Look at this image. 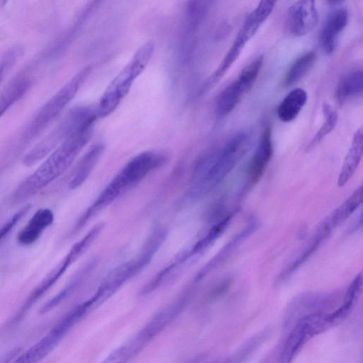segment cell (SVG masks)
Returning <instances> with one entry per match:
<instances>
[{
	"label": "cell",
	"mask_w": 363,
	"mask_h": 363,
	"mask_svg": "<svg viewBox=\"0 0 363 363\" xmlns=\"http://www.w3.org/2000/svg\"><path fill=\"white\" fill-rule=\"evenodd\" d=\"M251 141L247 131H240L202 155L195 164L187 196L198 199L216 187L247 152Z\"/></svg>",
	"instance_id": "1"
},
{
	"label": "cell",
	"mask_w": 363,
	"mask_h": 363,
	"mask_svg": "<svg viewBox=\"0 0 363 363\" xmlns=\"http://www.w3.org/2000/svg\"><path fill=\"white\" fill-rule=\"evenodd\" d=\"M96 262L95 259H92L88 262L86 265L78 272L75 277L59 293L55 296L48 300L45 304L42 306L39 310L40 314H45L57 306L64 299H65L79 285L81 281L84 277L89 274V273L93 269L96 265Z\"/></svg>",
	"instance_id": "24"
},
{
	"label": "cell",
	"mask_w": 363,
	"mask_h": 363,
	"mask_svg": "<svg viewBox=\"0 0 363 363\" xmlns=\"http://www.w3.org/2000/svg\"><path fill=\"white\" fill-rule=\"evenodd\" d=\"M104 228V223L93 226L79 241L74 243L63 259L44 277L27 297L18 313L12 319L11 325L20 322L33 306L46 294L91 245Z\"/></svg>",
	"instance_id": "8"
},
{
	"label": "cell",
	"mask_w": 363,
	"mask_h": 363,
	"mask_svg": "<svg viewBox=\"0 0 363 363\" xmlns=\"http://www.w3.org/2000/svg\"><path fill=\"white\" fill-rule=\"evenodd\" d=\"M318 21V13L313 1H298L288 9L286 26L288 32L294 36H301L309 33Z\"/></svg>",
	"instance_id": "13"
},
{
	"label": "cell",
	"mask_w": 363,
	"mask_h": 363,
	"mask_svg": "<svg viewBox=\"0 0 363 363\" xmlns=\"http://www.w3.org/2000/svg\"><path fill=\"white\" fill-rule=\"evenodd\" d=\"M167 160L164 152L156 150L142 152L128 160L101 191L104 198L113 203L121 194L138 184Z\"/></svg>",
	"instance_id": "7"
},
{
	"label": "cell",
	"mask_w": 363,
	"mask_h": 363,
	"mask_svg": "<svg viewBox=\"0 0 363 363\" xmlns=\"http://www.w3.org/2000/svg\"><path fill=\"white\" fill-rule=\"evenodd\" d=\"M275 2L272 1H261L247 16L230 48L217 69L204 84L203 91L211 88L225 74L238 60L247 43L271 14Z\"/></svg>",
	"instance_id": "9"
},
{
	"label": "cell",
	"mask_w": 363,
	"mask_h": 363,
	"mask_svg": "<svg viewBox=\"0 0 363 363\" xmlns=\"http://www.w3.org/2000/svg\"><path fill=\"white\" fill-rule=\"evenodd\" d=\"M263 63L259 55L245 66L238 77L218 95L215 111L220 117L228 115L240 102L255 82Z\"/></svg>",
	"instance_id": "11"
},
{
	"label": "cell",
	"mask_w": 363,
	"mask_h": 363,
	"mask_svg": "<svg viewBox=\"0 0 363 363\" xmlns=\"http://www.w3.org/2000/svg\"><path fill=\"white\" fill-rule=\"evenodd\" d=\"M185 308L176 298L159 311L133 337L109 354L101 363H128L164 330Z\"/></svg>",
	"instance_id": "6"
},
{
	"label": "cell",
	"mask_w": 363,
	"mask_h": 363,
	"mask_svg": "<svg viewBox=\"0 0 363 363\" xmlns=\"http://www.w3.org/2000/svg\"><path fill=\"white\" fill-rule=\"evenodd\" d=\"M363 134L362 128L357 130L346 155L337 179L338 186H342L350 179L357 169L362 157Z\"/></svg>",
	"instance_id": "20"
},
{
	"label": "cell",
	"mask_w": 363,
	"mask_h": 363,
	"mask_svg": "<svg viewBox=\"0 0 363 363\" xmlns=\"http://www.w3.org/2000/svg\"><path fill=\"white\" fill-rule=\"evenodd\" d=\"M23 50L19 46H15L7 50L0 60V84L7 73L16 64L22 55Z\"/></svg>",
	"instance_id": "28"
},
{
	"label": "cell",
	"mask_w": 363,
	"mask_h": 363,
	"mask_svg": "<svg viewBox=\"0 0 363 363\" xmlns=\"http://www.w3.org/2000/svg\"><path fill=\"white\" fill-rule=\"evenodd\" d=\"M233 213H230L223 218L214 225H213L208 231L199 239L193 246L186 250L190 259L201 255L205 252L213 242L223 234L226 228L229 225Z\"/></svg>",
	"instance_id": "23"
},
{
	"label": "cell",
	"mask_w": 363,
	"mask_h": 363,
	"mask_svg": "<svg viewBox=\"0 0 363 363\" xmlns=\"http://www.w3.org/2000/svg\"><path fill=\"white\" fill-rule=\"evenodd\" d=\"M328 312L311 314L298 320L290 328L283 342L274 352L276 363H291L301 348L313 337L331 326Z\"/></svg>",
	"instance_id": "10"
},
{
	"label": "cell",
	"mask_w": 363,
	"mask_h": 363,
	"mask_svg": "<svg viewBox=\"0 0 363 363\" xmlns=\"http://www.w3.org/2000/svg\"><path fill=\"white\" fill-rule=\"evenodd\" d=\"M363 91V73L361 69L348 72L340 80L336 89V97L339 102H345L359 96Z\"/></svg>",
	"instance_id": "22"
},
{
	"label": "cell",
	"mask_w": 363,
	"mask_h": 363,
	"mask_svg": "<svg viewBox=\"0 0 363 363\" xmlns=\"http://www.w3.org/2000/svg\"><path fill=\"white\" fill-rule=\"evenodd\" d=\"M349 13L346 9H335L327 17L320 35V45L327 55L334 52L340 35L347 25Z\"/></svg>",
	"instance_id": "15"
},
{
	"label": "cell",
	"mask_w": 363,
	"mask_h": 363,
	"mask_svg": "<svg viewBox=\"0 0 363 363\" xmlns=\"http://www.w3.org/2000/svg\"><path fill=\"white\" fill-rule=\"evenodd\" d=\"M323 112L325 117V121L315 134L313 139L308 145L307 149L311 150L318 144L328 134H329L335 127L337 122V113L328 104H324Z\"/></svg>",
	"instance_id": "27"
},
{
	"label": "cell",
	"mask_w": 363,
	"mask_h": 363,
	"mask_svg": "<svg viewBox=\"0 0 363 363\" xmlns=\"http://www.w3.org/2000/svg\"><path fill=\"white\" fill-rule=\"evenodd\" d=\"M154 50V42L149 40L145 43L113 79L94 107L97 119L108 116L118 107L136 79L146 68Z\"/></svg>",
	"instance_id": "4"
},
{
	"label": "cell",
	"mask_w": 363,
	"mask_h": 363,
	"mask_svg": "<svg viewBox=\"0 0 363 363\" xmlns=\"http://www.w3.org/2000/svg\"><path fill=\"white\" fill-rule=\"evenodd\" d=\"M104 150V144L102 142H97L83 155L77 164L69 183L71 189H75L84 183L99 162Z\"/></svg>",
	"instance_id": "17"
},
{
	"label": "cell",
	"mask_w": 363,
	"mask_h": 363,
	"mask_svg": "<svg viewBox=\"0 0 363 363\" xmlns=\"http://www.w3.org/2000/svg\"><path fill=\"white\" fill-rule=\"evenodd\" d=\"M308 94L302 88H296L288 93L277 108V116L284 123L294 121L306 104Z\"/></svg>",
	"instance_id": "21"
},
{
	"label": "cell",
	"mask_w": 363,
	"mask_h": 363,
	"mask_svg": "<svg viewBox=\"0 0 363 363\" xmlns=\"http://www.w3.org/2000/svg\"><path fill=\"white\" fill-rule=\"evenodd\" d=\"M94 126L80 130L58 145L15 189L12 200L21 202L35 195L60 177L91 139Z\"/></svg>",
	"instance_id": "2"
},
{
	"label": "cell",
	"mask_w": 363,
	"mask_h": 363,
	"mask_svg": "<svg viewBox=\"0 0 363 363\" xmlns=\"http://www.w3.org/2000/svg\"><path fill=\"white\" fill-rule=\"evenodd\" d=\"M92 67L87 65L46 101L26 124L17 143L21 149L38 138L64 111L90 76Z\"/></svg>",
	"instance_id": "3"
},
{
	"label": "cell",
	"mask_w": 363,
	"mask_h": 363,
	"mask_svg": "<svg viewBox=\"0 0 363 363\" xmlns=\"http://www.w3.org/2000/svg\"><path fill=\"white\" fill-rule=\"evenodd\" d=\"M257 228L255 221L250 223L242 230L235 235L229 242L197 273L195 281H199L223 264L235 249Z\"/></svg>",
	"instance_id": "18"
},
{
	"label": "cell",
	"mask_w": 363,
	"mask_h": 363,
	"mask_svg": "<svg viewBox=\"0 0 363 363\" xmlns=\"http://www.w3.org/2000/svg\"><path fill=\"white\" fill-rule=\"evenodd\" d=\"M97 120L94 107L77 106L71 108L58 123L23 157V163L31 167L48 157L72 135L94 126Z\"/></svg>",
	"instance_id": "5"
},
{
	"label": "cell",
	"mask_w": 363,
	"mask_h": 363,
	"mask_svg": "<svg viewBox=\"0 0 363 363\" xmlns=\"http://www.w3.org/2000/svg\"><path fill=\"white\" fill-rule=\"evenodd\" d=\"M31 207L32 206L30 203H26L13 214V216L0 227V242L3 241L8 235H9L19 221L30 210Z\"/></svg>",
	"instance_id": "29"
},
{
	"label": "cell",
	"mask_w": 363,
	"mask_h": 363,
	"mask_svg": "<svg viewBox=\"0 0 363 363\" xmlns=\"http://www.w3.org/2000/svg\"><path fill=\"white\" fill-rule=\"evenodd\" d=\"M55 219L52 211L42 208L35 211L26 225L18 233L16 240L22 246L35 242L44 230L50 226Z\"/></svg>",
	"instance_id": "16"
},
{
	"label": "cell",
	"mask_w": 363,
	"mask_h": 363,
	"mask_svg": "<svg viewBox=\"0 0 363 363\" xmlns=\"http://www.w3.org/2000/svg\"><path fill=\"white\" fill-rule=\"evenodd\" d=\"M334 294L306 293L296 297L289 304L284 320V328H290L301 318L318 313H325L334 302Z\"/></svg>",
	"instance_id": "12"
},
{
	"label": "cell",
	"mask_w": 363,
	"mask_h": 363,
	"mask_svg": "<svg viewBox=\"0 0 363 363\" xmlns=\"http://www.w3.org/2000/svg\"><path fill=\"white\" fill-rule=\"evenodd\" d=\"M272 129L265 127L259 138L257 148L250 160L247 177V187L256 184L264 174L273 155Z\"/></svg>",
	"instance_id": "14"
},
{
	"label": "cell",
	"mask_w": 363,
	"mask_h": 363,
	"mask_svg": "<svg viewBox=\"0 0 363 363\" xmlns=\"http://www.w3.org/2000/svg\"><path fill=\"white\" fill-rule=\"evenodd\" d=\"M315 53L307 52L298 57L290 66L284 79V86H290L303 79L313 66Z\"/></svg>",
	"instance_id": "25"
},
{
	"label": "cell",
	"mask_w": 363,
	"mask_h": 363,
	"mask_svg": "<svg viewBox=\"0 0 363 363\" xmlns=\"http://www.w3.org/2000/svg\"><path fill=\"white\" fill-rule=\"evenodd\" d=\"M362 186H360L327 217L334 228L347 219L358 208L362 202Z\"/></svg>",
	"instance_id": "26"
},
{
	"label": "cell",
	"mask_w": 363,
	"mask_h": 363,
	"mask_svg": "<svg viewBox=\"0 0 363 363\" xmlns=\"http://www.w3.org/2000/svg\"><path fill=\"white\" fill-rule=\"evenodd\" d=\"M32 82L30 77L24 72L13 79L0 96V118L27 94Z\"/></svg>",
	"instance_id": "19"
},
{
	"label": "cell",
	"mask_w": 363,
	"mask_h": 363,
	"mask_svg": "<svg viewBox=\"0 0 363 363\" xmlns=\"http://www.w3.org/2000/svg\"><path fill=\"white\" fill-rule=\"evenodd\" d=\"M21 348L14 347L0 356V363H11L19 354Z\"/></svg>",
	"instance_id": "30"
}]
</instances>
